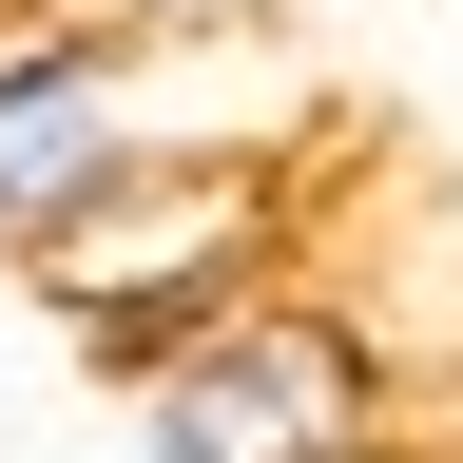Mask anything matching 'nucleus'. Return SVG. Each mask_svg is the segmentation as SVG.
Wrapping results in <instances>:
<instances>
[{"label":"nucleus","instance_id":"nucleus-1","mask_svg":"<svg viewBox=\"0 0 463 463\" xmlns=\"http://www.w3.org/2000/svg\"><path fill=\"white\" fill-rule=\"evenodd\" d=\"M155 155H309V78L270 58V20H213V39H97V20H39L0 0V251L58 232L78 194Z\"/></svg>","mask_w":463,"mask_h":463},{"label":"nucleus","instance_id":"nucleus-2","mask_svg":"<svg viewBox=\"0 0 463 463\" xmlns=\"http://www.w3.org/2000/svg\"><path fill=\"white\" fill-rule=\"evenodd\" d=\"M289 270H309V155H155L116 194H78L58 232H20V289L78 328V367L116 405L174 347H213L232 309H270Z\"/></svg>","mask_w":463,"mask_h":463},{"label":"nucleus","instance_id":"nucleus-3","mask_svg":"<svg viewBox=\"0 0 463 463\" xmlns=\"http://www.w3.org/2000/svg\"><path fill=\"white\" fill-rule=\"evenodd\" d=\"M136 444L155 463H386L405 444V367L328 270H289L270 309H232L213 347H174L136 386Z\"/></svg>","mask_w":463,"mask_h":463},{"label":"nucleus","instance_id":"nucleus-4","mask_svg":"<svg viewBox=\"0 0 463 463\" xmlns=\"http://www.w3.org/2000/svg\"><path fill=\"white\" fill-rule=\"evenodd\" d=\"M39 20H97V39H213V20H270V0H39Z\"/></svg>","mask_w":463,"mask_h":463}]
</instances>
